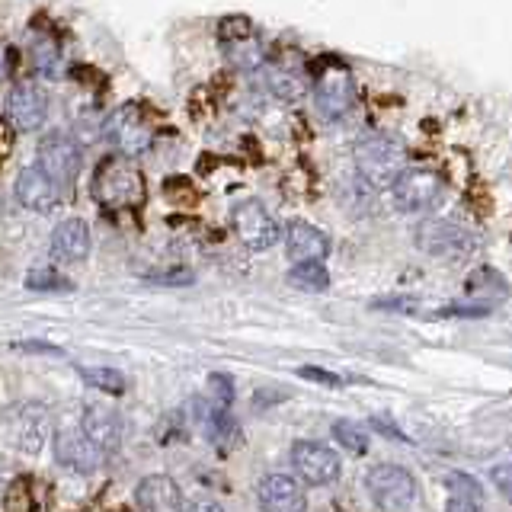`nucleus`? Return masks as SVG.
<instances>
[{
  "instance_id": "obj_1",
  "label": "nucleus",
  "mask_w": 512,
  "mask_h": 512,
  "mask_svg": "<svg viewBox=\"0 0 512 512\" xmlns=\"http://www.w3.org/2000/svg\"><path fill=\"white\" fill-rule=\"evenodd\" d=\"M352 160H356V170L368 186L391 189L400 180V173L407 170V144L391 132L372 128L352 144Z\"/></svg>"
},
{
  "instance_id": "obj_2",
  "label": "nucleus",
  "mask_w": 512,
  "mask_h": 512,
  "mask_svg": "<svg viewBox=\"0 0 512 512\" xmlns=\"http://www.w3.org/2000/svg\"><path fill=\"white\" fill-rule=\"evenodd\" d=\"M93 199L106 208H141L148 199V183L144 173L135 167L132 157L109 154L100 160V167L93 173Z\"/></svg>"
},
{
  "instance_id": "obj_3",
  "label": "nucleus",
  "mask_w": 512,
  "mask_h": 512,
  "mask_svg": "<svg viewBox=\"0 0 512 512\" xmlns=\"http://www.w3.org/2000/svg\"><path fill=\"white\" fill-rule=\"evenodd\" d=\"M311 93H314V106L320 116L343 119L352 109V103H356V80H352V71L343 61L324 58V61H317V68H314Z\"/></svg>"
},
{
  "instance_id": "obj_4",
  "label": "nucleus",
  "mask_w": 512,
  "mask_h": 512,
  "mask_svg": "<svg viewBox=\"0 0 512 512\" xmlns=\"http://www.w3.org/2000/svg\"><path fill=\"white\" fill-rule=\"evenodd\" d=\"M52 436V420L39 404H13L0 410V439L13 445L16 452L36 455Z\"/></svg>"
},
{
  "instance_id": "obj_5",
  "label": "nucleus",
  "mask_w": 512,
  "mask_h": 512,
  "mask_svg": "<svg viewBox=\"0 0 512 512\" xmlns=\"http://www.w3.org/2000/svg\"><path fill=\"white\" fill-rule=\"evenodd\" d=\"M365 490L381 512H410L416 506V477L400 464H375L365 474Z\"/></svg>"
},
{
  "instance_id": "obj_6",
  "label": "nucleus",
  "mask_w": 512,
  "mask_h": 512,
  "mask_svg": "<svg viewBox=\"0 0 512 512\" xmlns=\"http://www.w3.org/2000/svg\"><path fill=\"white\" fill-rule=\"evenodd\" d=\"M442 192H445L442 173L429 167H407L400 173V180L391 186L394 205L407 215H420V212H429V208H436Z\"/></svg>"
},
{
  "instance_id": "obj_7",
  "label": "nucleus",
  "mask_w": 512,
  "mask_h": 512,
  "mask_svg": "<svg viewBox=\"0 0 512 512\" xmlns=\"http://www.w3.org/2000/svg\"><path fill=\"white\" fill-rule=\"evenodd\" d=\"M103 135L112 148L122 151V157H138L144 151H151V144H154V128L144 119V109L135 103L119 106L112 112L103 122Z\"/></svg>"
},
{
  "instance_id": "obj_8",
  "label": "nucleus",
  "mask_w": 512,
  "mask_h": 512,
  "mask_svg": "<svg viewBox=\"0 0 512 512\" xmlns=\"http://www.w3.org/2000/svg\"><path fill=\"white\" fill-rule=\"evenodd\" d=\"M292 468L301 484L308 487H330L343 474V461L330 445L314 439H298L292 445Z\"/></svg>"
},
{
  "instance_id": "obj_9",
  "label": "nucleus",
  "mask_w": 512,
  "mask_h": 512,
  "mask_svg": "<svg viewBox=\"0 0 512 512\" xmlns=\"http://www.w3.org/2000/svg\"><path fill=\"white\" fill-rule=\"evenodd\" d=\"M58 189H68L80 173V144L68 132H52L39 141V164Z\"/></svg>"
},
{
  "instance_id": "obj_10",
  "label": "nucleus",
  "mask_w": 512,
  "mask_h": 512,
  "mask_svg": "<svg viewBox=\"0 0 512 512\" xmlns=\"http://www.w3.org/2000/svg\"><path fill=\"white\" fill-rule=\"evenodd\" d=\"M231 224H234V234L240 237V244L247 250H269L272 244L279 240V224L266 212L263 202L256 199H244L234 205L231 212Z\"/></svg>"
},
{
  "instance_id": "obj_11",
  "label": "nucleus",
  "mask_w": 512,
  "mask_h": 512,
  "mask_svg": "<svg viewBox=\"0 0 512 512\" xmlns=\"http://www.w3.org/2000/svg\"><path fill=\"white\" fill-rule=\"evenodd\" d=\"M260 509L263 512H308V493L298 477L266 474L260 480Z\"/></svg>"
},
{
  "instance_id": "obj_12",
  "label": "nucleus",
  "mask_w": 512,
  "mask_h": 512,
  "mask_svg": "<svg viewBox=\"0 0 512 512\" xmlns=\"http://www.w3.org/2000/svg\"><path fill=\"white\" fill-rule=\"evenodd\" d=\"M48 116V100L36 84H16L7 96V119L16 132H36Z\"/></svg>"
},
{
  "instance_id": "obj_13",
  "label": "nucleus",
  "mask_w": 512,
  "mask_h": 512,
  "mask_svg": "<svg viewBox=\"0 0 512 512\" xmlns=\"http://www.w3.org/2000/svg\"><path fill=\"white\" fill-rule=\"evenodd\" d=\"M80 432L100 448L103 455L109 452H119L122 445V416L112 410V407H103V404H87L84 407V416H80Z\"/></svg>"
},
{
  "instance_id": "obj_14",
  "label": "nucleus",
  "mask_w": 512,
  "mask_h": 512,
  "mask_svg": "<svg viewBox=\"0 0 512 512\" xmlns=\"http://www.w3.org/2000/svg\"><path fill=\"white\" fill-rule=\"evenodd\" d=\"M55 458L68 471H77V474H93L103 464V452L84 436V432H77V429H61L58 432V436H55Z\"/></svg>"
},
{
  "instance_id": "obj_15",
  "label": "nucleus",
  "mask_w": 512,
  "mask_h": 512,
  "mask_svg": "<svg viewBox=\"0 0 512 512\" xmlns=\"http://www.w3.org/2000/svg\"><path fill=\"white\" fill-rule=\"evenodd\" d=\"M285 250L295 263H324L330 256V237L317 224L292 221L285 231Z\"/></svg>"
},
{
  "instance_id": "obj_16",
  "label": "nucleus",
  "mask_w": 512,
  "mask_h": 512,
  "mask_svg": "<svg viewBox=\"0 0 512 512\" xmlns=\"http://www.w3.org/2000/svg\"><path fill=\"white\" fill-rule=\"evenodd\" d=\"M135 503L141 512H186L183 493L167 474H148L135 487Z\"/></svg>"
},
{
  "instance_id": "obj_17",
  "label": "nucleus",
  "mask_w": 512,
  "mask_h": 512,
  "mask_svg": "<svg viewBox=\"0 0 512 512\" xmlns=\"http://www.w3.org/2000/svg\"><path fill=\"white\" fill-rule=\"evenodd\" d=\"M420 247L429 256H439V260L442 256H458L471 250V234L455 221H426L420 228Z\"/></svg>"
},
{
  "instance_id": "obj_18",
  "label": "nucleus",
  "mask_w": 512,
  "mask_h": 512,
  "mask_svg": "<svg viewBox=\"0 0 512 512\" xmlns=\"http://www.w3.org/2000/svg\"><path fill=\"white\" fill-rule=\"evenodd\" d=\"M16 199H20L32 212H55L61 205V189L48 180L39 167H26L16 176Z\"/></svg>"
},
{
  "instance_id": "obj_19",
  "label": "nucleus",
  "mask_w": 512,
  "mask_h": 512,
  "mask_svg": "<svg viewBox=\"0 0 512 512\" xmlns=\"http://www.w3.org/2000/svg\"><path fill=\"white\" fill-rule=\"evenodd\" d=\"M90 253V228L84 218L61 221L52 234V260L55 263H80Z\"/></svg>"
},
{
  "instance_id": "obj_20",
  "label": "nucleus",
  "mask_w": 512,
  "mask_h": 512,
  "mask_svg": "<svg viewBox=\"0 0 512 512\" xmlns=\"http://www.w3.org/2000/svg\"><path fill=\"white\" fill-rule=\"evenodd\" d=\"M263 80L272 96H279V100H288V103H295L308 93V80H304V74L295 68V64H285V61L263 64Z\"/></svg>"
},
{
  "instance_id": "obj_21",
  "label": "nucleus",
  "mask_w": 512,
  "mask_h": 512,
  "mask_svg": "<svg viewBox=\"0 0 512 512\" xmlns=\"http://www.w3.org/2000/svg\"><path fill=\"white\" fill-rule=\"evenodd\" d=\"M464 292H468L471 298H484V301H503L509 295V285L506 279L500 276L496 269L490 266H480L474 269L468 276V285H464Z\"/></svg>"
},
{
  "instance_id": "obj_22",
  "label": "nucleus",
  "mask_w": 512,
  "mask_h": 512,
  "mask_svg": "<svg viewBox=\"0 0 512 512\" xmlns=\"http://www.w3.org/2000/svg\"><path fill=\"white\" fill-rule=\"evenodd\" d=\"M205 429H208V439H212L218 448H231L240 442V426L234 423L231 410H221V407H205Z\"/></svg>"
},
{
  "instance_id": "obj_23",
  "label": "nucleus",
  "mask_w": 512,
  "mask_h": 512,
  "mask_svg": "<svg viewBox=\"0 0 512 512\" xmlns=\"http://www.w3.org/2000/svg\"><path fill=\"white\" fill-rule=\"evenodd\" d=\"M285 282L298 288V292H311V295H320L330 288V272L324 263H295L292 269H288Z\"/></svg>"
},
{
  "instance_id": "obj_24",
  "label": "nucleus",
  "mask_w": 512,
  "mask_h": 512,
  "mask_svg": "<svg viewBox=\"0 0 512 512\" xmlns=\"http://www.w3.org/2000/svg\"><path fill=\"white\" fill-rule=\"evenodd\" d=\"M80 378H84V384H90V388L106 391V394H125V384H128L119 368H80Z\"/></svg>"
},
{
  "instance_id": "obj_25",
  "label": "nucleus",
  "mask_w": 512,
  "mask_h": 512,
  "mask_svg": "<svg viewBox=\"0 0 512 512\" xmlns=\"http://www.w3.org/2000/svg\"><path fill=\"white\" fill-rule=\"evenodd\" d=\"M333 439L340 442L343 448H349L352 455H365L368 452V436H365V429L359 423H352V420H336L333 423Z\"/></svg>"
},
{
  "instance_id": "obj_26",
  "label": "nucleus",
  "mask_w": 512,
  "mask_h": 512,
  "mask_svg": "<svg viewBox=\"0 0 512 512\" xmlns=\"http://www.w3.org/2000/svg\"><path fill=\"white\" fill-rule=\"evenodd\" d=\"M32 64H36V71L42 77H58V68H61V55L52 39H39L32 45Z\"/></svg>"
},
{
  "instance_id": "obj_27",
  "label": "nucleus",
  "mask_w": 512,
  "mask_h": 512,
  "mask_svg": "<svg viewBox=\"0 0 512 512\" xmlns=\"http://www.w3.org/2000/svg\"><path fill=\"white\" fill-rule=\"evenodd\" d=\"M26 285L36 288V292H71V282L52 269H32L26 276Z\"/></svg>"
},
{
  "instance_id": "obj_28",
  "label": "nucleus",
  "mask_w": 512,
  "mask_h": 512,
  "mask_svg": "<svg viewBox=\"0 0 512 512\" xmlns=\"http://www.w3.org/2000/svg\"><path fill=\"white\" fill-rule=\"evenodd\" d=\"M4 509L7 512H32V496H29L26 480H13L4 496Z\"/></svg>"
},
{
  "instance_id": "obj_29",
  "label": "nucleus",
  "mask_w": 512,
  "mask_h": 512,
  "mask_svg": "<svg viewBox=\"0 0 512 512\" xmlns=\"http://www.w3.org/2000/svg\"><path fill=\"white\" fill-rule=\"evenodd\" d=\"M218 36L221 39H237V42H244L253 36V23L247 20V16H224L221 20V29H218Z\"/></svg>"
},
{
  "instance_id": "obj_30",
  "label": "nucleus",
  "mask_w": 512,
  "mask_h": 512,
  "mask_svg": "<svg viewBox=\"0 0 512 512\" xmlns=\"http://www.w3.org/2000/svg\"><path fill=\"white\" fill-rule=\"evenodd\" d=\"M208 388H212V404L215 407H221V410H231V404H234V384H231V378L228 375H212L208 378Z\"/></svg>"
},
{
  "instance_id": "obj_31",
  "label": "nucleus",
  "mask_w": 512,
  "mask_h": 512,
  "mask_svg": "<svg viewBox=\"0 0 512 512\" xmlns=\"http://www.w3.org/2000/svg\"><path fill=\"white\" fill-rule=\"evenodd\" d=\"M301 378H308V381H320V384H327V388H343V378L340 375H333V372H324V368H301L298 372Z\"/></svg>"
},
{
  "instance_id": "obj_32",
  "label": "nucleus",
  "mask_w": 512,
  "mask_h": 512,
  "mask_svg": "<svg viewBox=\"0 0 512 512\" xmlns=\"http://www.w3.org/2000/svg\"><path fill=\"white\" fill-rule=\"evenodd\" d=\"M445 512H484V506L474 496H448Z\"/></svg>"
},
{
  "instance_id": "obj_33",
  "label": "nucleus",
  "mask_w": 512,
  "mask_h": 512,
  "mask_svg": "<svg viewBox=\"0 0 512 512\" xmlns=\"http://www.w3.org/2000/svg\"><path fill=\"white\" fill-rule=\"evenodd\" d=\"M493 484L500 487L503 493L512 496V461L509 464H500V468H493Z\"/></svg>"
},
{
  "instance_id": "obj_34",
  "label": "nucleus",
  "mask_w": 512,
  "mask_h": 512,
  "mask_svg": "<svg viewBox=\"0 0 512 512\" xmlns=\"http://www.w3.org/2000/svg\"><path fill=\"white\" fill-rule=\"evenodd\" d=\"M10 64H13V52L7 45H0V80L10 77Z\"/></svg>"
},
{
  "instance_id": "obj_35",
  "label": "nucleus",
  "mask_w": 512,
  "mask_h": 512,
  "mask_svg": "<svg viewBox=\"0 0 512 512\" xmlns=\"http://www.w3.org/2000/svg\"><path fill=\"white\" fill-rule=\"evenodd\" d=\"M16 349H26V352H61V349H58V346H52V343H32V340L16 343Z\"/></svg>"
},
{
  "instance_id": "obj_36",
  "label": "nucleus",
  "mask_w": 512,
  "mask_h": 512,
  "mask_svg": "<svg viewBox=\"0 0 512 512\" xmlns=\"http://www.w3.org/2000/svg\"><path fill=\"white\" fill-rule=\"evenodd\" d=\"M186 512H224V509L218 503H212V500H196Z\"/></svg>"
}]
</instances>
